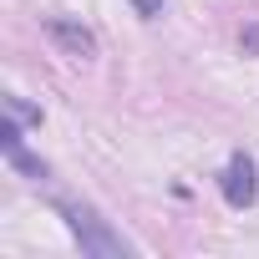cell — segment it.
<instances>
[{"mask_svg": "<svg viewBox=\"0 0 259 259\" xmlns=\"http://www.w3.org/2000/svg\"><path fill=\"white\" fill-rule=\"evenodd\" d=\"M56 213L66 219V229H71V239L81 244V254H92V259H127V254H138L133 244H127L97 208H87V203H56Z\"/></svg>", "mask_w": 259, "mask_h": 259, "instance_id": "6da1fadb", "label": "cell"}, {"mask_svg": "<svg viewBox=\"0 0 259 259\" xmlns=\"http://www.w3.org/2000/svg\"><path fill=\"white\" fill-rule=\"evenodd\" d=\"M219 188H224V203L229 208H254V198H259V168H254V158L249 153H234L224 163V173H219Z\"/></svg>", "mask_w": 259, "mask_h": 259, "instance_id": "7a4b0ae2", "label": "cell"}, {"mask_svg": "<svg viewBox=\"0 0 259 259\" xmlns=\"http://www.w3.org/2000/svg\"><path fill=\"white\" fill-rule=\"evenodd\" d=\"M41 31L51 36V46H56L61 56H76V61L97 56V36H92L81 21H66V16H46V26H41Z\"/></svg>", "mask_w": 259, "mask_h": 259, "instance_id": "3957f363", "label": "cell"}, {"mask_svg": "<svg viewBox=\"0 0 259 259\" xmlns=\"http://www.w3.org/2000/svg\"><path fill=\"white\" fill-rule=\"evenodd\" d=\"M0 148H6V158H11V168H16V173H26V178H36V183L46 178V163H41V158H31V153H26V143H21L16 117L0 127Z\"/></svg>", "mask_w": 259, "mask_h": 259, "instance_id": "277c9868", "label": "cell"}, {"mask_svg": "<svg viewBox=\"0 0 259 259\" xmlns=\"http://www.w3.org/2000/svg\"><path fill=\"white\" fill-rule=\"evenodd\" d=\"M6 112H11L16 122H31V127H41V107H31V102H26V97H16V92L6 97Z\"/></svg>", "mask_w": 259, "mask_h": 259, "instance_id": "5b68a950", "label": "cell"}, {"mask_svg": "<svg viewBox=\"0 0 259 259\" xmlns=\"http://www.w3.org/2000/svg\"><path fill=\"white\" fill-rule=\"evenodd\" d=\"M133 11H138V16H143V21H153V16H158V11H163V0H133Z\"/></svg>", "mask_w": 259, "mask_h": 259, "instance_id": "8992f818", "label": "cell"}, {"mask_svg": "<svg viewBox=\"0 0 259 259\" xmlns=\"http://www.w3.org/2000/svg\"><path fill=\"white\" fill-rule=\"evenodd\" d=\"M244 56H259V26L244 31Z\"/></svg>", "mask_w": 259, "mask_h": 259, "instance_id": "52a82bcc", "label": "cell"}]
</instances>
